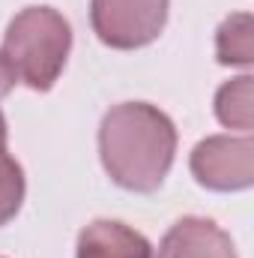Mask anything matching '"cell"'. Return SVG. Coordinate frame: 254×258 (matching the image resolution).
I'll return each instance as SVG.
<instances>
[{
	"label": "cell",
	"mask_w": 254,
	"mask_h": 258,
	"mask_svg": "<svg viewBox=\"0 0 254 258\" xmlns=\"http://www.w3.org/2000/svg\"><path fill=\"white\" fill-rule=\"evenodd\" d=\"M99 156L108 177L129 192H156L177 156L174 120L150 102L114 105L99 126Z\"/></svg>",
	"instance_id": "1"
},
{
	"label": "cell",
	"mask_w": 254,
	"mask_h": 258,
	"mask_svg": "<svg viewBox=\"0 0 254 258\" xmlns=\"http://www.w3.org/2000/svg\"><path fill=\"white\" fill-rule=\"evenodd\" d=\"M72 51V24L54 6H27L21 9L3 36V54L12 63L18 81L30 90H51L63 75Z\"/></svg>",
	"instance_id": "2"
},
{
	"label": "cell",
	"mask_w": 254,
	"mask_h": 258,
	"mask_svg": "<svg viewBox=\"0 0 254 258\" xmlns=\"http://www.w3.org/2000/svg\"><path fill=\"white\" fill-rule=\"evenodd\" d=\"M168 9L171 0H93L90 24L108 48L135 51L162 36Z\"/></svg>",
	"instance_id": "3"
},
{
	"label": "cell",
	"mask_w": 254,
	"mask_h": 258,
	"mask_svg": "<svg viewBox=\"0 0 254 258\" xmlns=\"http://www.w3.org/2000/svg\"><path fill=\"white\" fill-rule=\"evenodd\" d=\"M191 174L212 192H242L254 183V141L242 135H209L191 150Z\"/></svg>",
	"instance_id": "4"
},
{
	"label": "cell",
	"mask_w": 254,
	"mask_h": 258,
	"mask_svg": "<svg viewBox=\"0 0 254 258\" xmlns=\"http://www.w3.org/2000/svg\"><path fill=\"white\" fill-rule=\"evenodd\" d=\"M159 258H236V246L212 219L183 216L162 237Z\"/></svg>",
	"instance_id": "5"
},
{
	"label": "cell",
	"mask_w": 254,
	"mask_h": 258,
	"mask_svg": "<svg viewBox=\"0 0 254 258\" xmlns=\"http://www.w3.org/2000/svg\"><path fill=\"white\" fill-rule=\"evenodd\" d=\"M75 258H153L150 240L117 219H96L81 228Z\"/></svg>",
	"instance_id": "6"
},
{
	"label": "cell",
	"mask_w": 254,
	"mask_h": 258,
	"mask_svg": "<svg viewBox=\"0 0 254 258\" xmlns=\"http://www.w3.org/2000/svg\"><path fill=\"white\" fill-rule=\"evenodd\" d=\"M215 117L221 120V126L239 129V132H251L254 126V78L251 75H239L227 84L218 87L215 93Z\"/></svg>",
	"instance_id": "7"
},
{
	"label": "cell",
	"mask_w": 254,
	"mask_h": 258,
	"mask_svg": "<svg viewBox=\"0 0 254 258\" xmlns=\"http://www.w3.org/2000/svg\"><path fill=\"white\" fill-rule=\"evenodd\" d=\"M215 54L224 66H251L254 60V33L251 15L233 12L227 15L215 30Z\"/></svg>",
	"instance_id": "8"
},
{
	"label": "cell",
	"mask_w": 254,
	"mask_h": 258,
	"mask_svg": "<svg viewBox=\"0 0 254 258\" xmlns=\"http://www.w3.org/2000/svg\"><path fill=\"white\" fill-rule=\"evenodd\" d=\"M24 168L9 156L6 147H0V225L12 222L24 204Z\"/></svg>",
	"instance_id": "9"
},
{
	"label": "cell",
	"mask_w": 254,
	"mask_h": 258,
	"mask_svg": "<svg viewBox=\"0 0 254 258\" xmlns=\"http://www.w3.org/2000/svg\"><path fill=\"white\" fill-rule=\"evenodd\" d=\"M15 81H18V75H15V69H12V63L6 60V54L0 51V99L15 87Z\"/></svg>",
	"instance_id": "10"
},
{
	"label": "cell",
	"mask_w": 254,
	"mask_h": 258,
	"mask_svg": "<svg viewBox=\"0 0 254 258\" xmlns=\"http://www.w3.org/2000/svg\"><path fill=\"white\" fill-rule=\"evenodd\" d=\"M6 138H9V132H6V120H3V111H0V147H6Z\"/></svg>",
	"instance_id": "11"
}]
</instances>
